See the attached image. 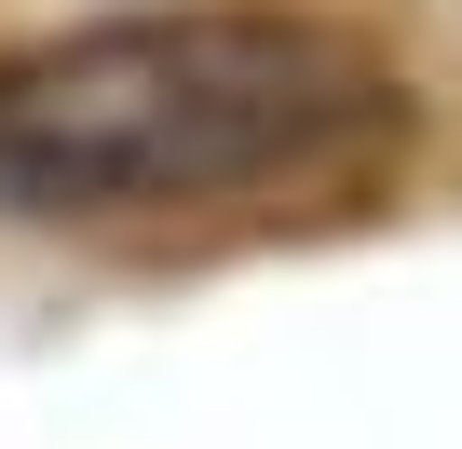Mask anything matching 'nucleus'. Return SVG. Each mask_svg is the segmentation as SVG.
<instances>
[{
    "mask_svg": "<svg viewBox=\"0 0 462 449\" xmlns=\"http://www.w3.org/2000/svg\"><path fill=\"white\" fill-rule=\"evenodd\" d=\"M367 150H394V82L300 14H109L0 55V218L259 204Z\"/></svg>",
    "mask_w": 462,
    "mask_h": 449,
    "instance_id": "nucleus-1",
    "label": "nucleus"
}]
</instances>
